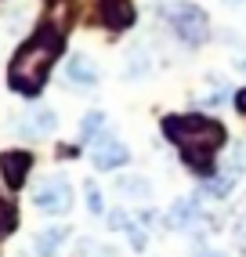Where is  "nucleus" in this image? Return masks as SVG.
I'll use <instances>...</instances> for the list:
<instances>
[{"label":"nucleus","mask_w":246,"mask_h":257,"mask_svg":"<svg viewBox=\"0 0 246 257\" xmlns=\"http://www.w3.org/2000/svg\"><path fill=\"white\" fill-rule=\"evenodd\" d=\"M163 131L167 138L181 149V160L203 178H214V152L228 142L224 127L210 116H199V112H185V116H167L163 119Z\"/></svg>","instance_id":"f257e3e1"},{"label":"nucleus","mask_w":246,"mask_h":257,"mask_svg":"<svg viewBox=\"0 0 246 257\" xmlns=\"http://www.w3.org/2000/svg\"><path fill=\"white\" fill-rule=\"evenodd\" d=\"M62 55V33L44 26L37 37H33L29 44L19 47V55H15L11 62V87L22 91V94H37L44 87V80L51 73V65H55V58Z\"/></svg>","instance_id":"f03ea898"},{"label":"nucleus","mask_w":246,"mask_h":257,"mask_svg":"<svg viewBox=\"0 0 246 257\" xmlns=\"http://www.w3.org/2000/svg\"><path fill=\"white\" fill-rule=\"evenodd\" d=\"M170 29L178 33L181 44L199 47V44H206V37H210V19H206L203 8H196V4H181V8L170 11Z\"/></svg>","instance_id":"7ed1b4c3"},{"label":"nucleus","mask_w":246,"mask_h":257,"mask_svg":"<svg viewBox=\"0 0 246 257\" xmlns=\"http://www.w3.org/2000/svg\"><path fill=\"white\" fill-rule=\"evenodd\" d=\"M33 199H37V207L44 214H69V207H73V188H69V181L62 174H55V178L40 181Z\"/></svg>","instance_id":"20e7f679"},{"label":"nucleus","mask_w":246,"mask_h":257,"mask_svg":"<svg viewBox=\"0 0 246 257\" xmlns=\"http://www.w3.org/2000/svg\"><path fill=\"white\" fill-rule=\"evenodd\" d=\"M199 196H181V199H174L170 203V210H167V228L174 232H188V228H196L199 225Z\"/></svg>","instance_id":"39448f33"},{"label":"nucleus","mask_w":246,"mask_h":257,"mask_svg":"<svg viewBox=\"0 0 246 257\" xmlns=\"http://www.w3.org/2000/svg\"><path fill=\"white\" fill-rule=\"evenodd\" d=\"M131 160V152L127 145H123L119 138H112V134H98V142H94V167L98 170H116Z\"/></svg>","instance_id":"423d86ee"},{"label":"nucleus","mask_w":246,"mask_h":257,"mask_svg":"<svg viewBox=\"0 0 246 257\" xmlns=\"http://www.w3.org/2000/svg\"><path fill=\"white\" fill-rule=\"evenodd\" d=\"M65 80L73 83V87H94V83H98V69H94L91 58L73 55V58H69V65H65Z\"/></svg>","instance_id":"0eeeda50"},{"label":"nucleus","mask_w":246,"mask_h":257,"mask_svg":"<svg viewBox=\"0 0 246 257\" xmlns=\"http://www.w3.org/2000/svg\"><path fill=\"white\" fill-rule=\"evenodd\" d=\"M29 152H4L0 156V170H4V181L11 185V188H19L22 181H26V174H29Z\"/></svg>","instance_id":"6e6552de"},{"label":"nucleus","mask_w":246,"mask_h":257,"mask_svg":"<svg viewBox=\"0 0 246 257\" xmlns=\"http://www.w3.org/2000/svg\"><path fill=\"white\" fill-rule=\"evenodd\" d=\"M101 15H105V22H109L112 29H127L134 22L131 0H101Z\"/></svg>","instance_id":"1a4fd4ad"},{"label":"nucleus","mask_w":246,"mask_h":257,"mask_svg":"<svg viewBox=\"0 0 246 257\" xmlns=\"http://www.w3.org/2000/svg\"><path fill=\"white\" fill-rule=\"evenodd\" d=\"M62 243H65V228H44L37 235V253L40 257H55Z\"/></svg>","instance_id":"9d476101"},{"label":"nucleus","mask_w":246,"mask_h":257,"mask_svg":"<svg viewBox=\"0 0 246 257\" xmlns=\"http://www.w3.org/2000/svg\"><path fill=\"white\" fill-rule=\"evenodd\" d=\"M119 192H123V196H131V199H149V192H152V185H149L145 178H138V174H131V178H119Z\"/></svg>","instance_id":"9b49d317"},{"label":"nucleus","mask_w":246,"mask_h":257,"mask_svg":"<svg viewBox=\"0 0 246 257\" xmlns=\"http://www.w3.org/2000/svg\"><path fill=\"white\" fill-rule=\"evenodd\" d=\"M105 127V112H87L80 123V138L83 142H98V131Z\"/></svg>","instance_id":"f8f14e48"},{"label":"nucleus","mask_w":246,"mask_h":257,"mask_svg":"<svg viewBox=\"0 0 246 257\" xmlns=\"http://www.w3.org/2000/svg\"><path fill=\"white\" fill-rule=\"evenodd\" d=\"M55 127H58V116L51 112V109H44V112H37V116H33L29 134H47V131H55Z\"/></svg>","instance_id":"ddd939ff"},{"label":"nucleus","mask_w":246,"mask_h":257,"mask_svg":"<svg viewBox=\"0 0 246 257\" xmlns=\"http://www.w3.org/2000/svg\"><path fill=\"white\" fill-rule=\"evenodd\" d=\"M83 192H87V207H91V214H101L105 210V203H101V188L94 181H87L83 185Z\"/></svg>","instance_id":"4468645a"},{"label":"nucleus","mask_w":246,"mask_h":257,"mask_svg":"<svg viewBox=\"0 0 246 257\" xmlns=\"http://www.w3.org/2000/svg\"><path fill=\"white\" fill-rule=\"evenodd\" d=\"M142 73H149V55L145 51H131V76L138 80Z\"/></svg>","instance_id":"2eb2a0df"},{"label":"nucleus","mask_w":246,"mask_h":257,"mask_svg":"<svg viewBox=\"0 0 246 257\" xmlns=\"http://www.w3.org/2000/svg\"><path fill=\"white\" fill-rule=\"evenodd\" d=\"M109 228H116V232H127V228H131V217L123 214V210H112V214H109Z\"/></svg>","instance_id":"dca6fc26"},{"label":"nucleus","mask_w":246,"mask_h":257,"mask_svg":"<svg viewBox=\"0 0 246 257\" xmlns=\"http://www.w3.org/2000/svg\"><path fill=\"white\" fill-rule=\"evenodd\" d=\"M11 225H15V210L8 207V203H4V199H0V232H8Z\"/></svg>","instance_id":"f3484780"},{"label":"nucleus","mask_w":246,"mask_h":257,"mask_svg":"<svg viewBox=\"0 0 246 257\" xmlns=\"http://www.w3.org/2000/svg\"><path fill=\"white\" fill-rule=\"evenodd\" d=\"M192 257H228V253H224V250H214V246H199Z\"/></svg>","instance_id":"a211bd4d"},{"label":"nucleus","mask_w":246,"mask_h":257,"mask_svg":"<svg viewBox=\"0 0 246 257\" xmlns=\"http://www.w3.org/2000/svg\"><path fill=\"white\" fill-rule=\"evenodd\" d=\"M235 109H239V112H246V91H239V94H235Z\"/></svg>","instance_id":"6ab92c4d"},{"label":"nucleus","mask_w":246,"mask_h":257,"mask_svg":"<svg viewBox=\"0 0 246 257\" xmlns=\"http://www.w3.org/2000/svg\"><path fill=\"white\" fill-rule=\"evenodd\" d=\"M228 4H246V0H228Z\"/></svg>","instance_id":"aec40b11"},{"label":"nucleus","mask_w":246,"mask_h":257,"mask_svg":"<svg viewBox=\"0 0 246 257\" xmlns=\"http://www.w3.org/2000/svg\"><path fill=\"white\" fill-rule=\"evenodd\" d=\"M242 69H246V58H242Z\"/></svg>","instance_id":"412c9836"}]
</instances>
